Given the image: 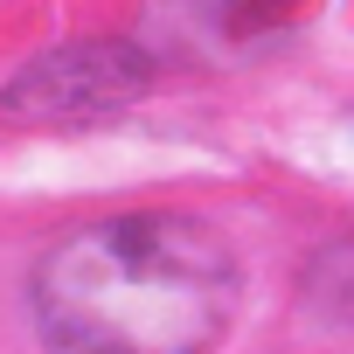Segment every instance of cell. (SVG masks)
Listing matches in <instances>:
<instances>
[{
    "label": "cell",
    "instance_id": "obj_1",
    "mask_svg": "<svg viewBox=\"0 0 354 354\" xmlns=\"http://www.w3.org/2000/svg\"><path fill=\"white\" fill-rule=\"evenodd\" d=\"M236 299V250L195 209L91 216L28 271V313L49 354H216Z\"/></svg>",
    "mask_w": 354,
    "mask_h": 354
},
{
    "label": "cell",
    "instance_id": "obj_2",
    "mask_svg": "<svg viewBox=\"0 0 354 354\" xmlns=\"http://www.w3.org/2000/svg\"><path fill=\"white\" fill-rule=\"evenodd\" d=\"M146 84H153L146 49L97 35V42H63V49L28 56L8 77L0 104H8L15 125H91V118L125 111Z\"/></svg>",
    "mask_w": 354,
    "mask_h": 354
},
{
    "label": "cell",
    "instance_id": "obj_3",
    "mask_svg": "<svg viewBox=\"0 0 354 354\" xmlns=\"http://www.w3.org/2000/svg\"><path fill=\"white\" fill-rule=\"evenodd\" d=\"M299 319L326 333H354V236L319 243L299 271Z\"/></svg>",
    "mask_w": 354,
    "mask_h": 354
}]
</instances>
